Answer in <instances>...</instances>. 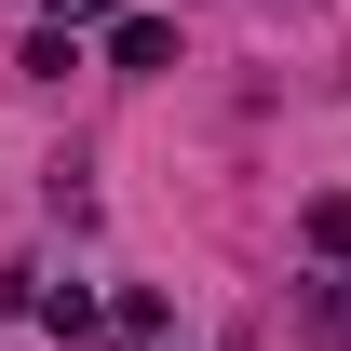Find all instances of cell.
Returning <instances> with one entry per match:
<instances>
[{
	"instance_id": "1",
	"label": "cell",
	"mask_w": 351,
	"mask_h": 351,
	"mask_svg": "<svg viewBox=\"0 0 351 351\" xmlns=\"http://www.w3.org/2000/svg\"><path fill=\"white\" fill-rule=\"evenodd\" d=\"M108 68H122V82L176 68V27H162V14H122V27H108Z\"/></svg>"
},
{
	"instance_id": "2",
	"label": "cell",
	"mask_w": 351,
	"mask_h": 351,
	"mask_svg": "<svg viewBox=\"0 0 351 351\" xmlns=\"http://www.w3.org/2000/svg\"><path fill=\"white\" fill-rule=\"evenodd\" d=\"M298 243L324 270H351V189H311V203H298Z\"/></svg>"
},
{
	"instance_id": "3",
	"label": "cell",
	"mask_w": 351,
	"mask_h": 351,
	"mask_svg": "<svg viewBox=\"0 0 351 351\" xmlns=\"http://www.w3.org/2000/svg\"><path fill=\"white\" fill-rule=\"evenodd\" d=\"M108 338L149 351V338H162V298H149V284H122V298H108Z\"/></svg>"
},
{
	"instance_id": "4",
	"label": "cell",
	"mask_w": 351,
	"mask_h": 351,
	"mask_svg": "<svg viewBox=\"0 0 351 351\" xmlns=\"http://www.w3.org/2000/svg\"><path fill=\"white\" fill-rule=\"evenodd\" d=\"M41 324H54V338H95V324H108V311H95L82 284H41Z\"/></svg>"
},
{
	"instance_id": "5",
	"label": "cell",
	"mask_w": 351,
	"mask_h": 351,
	"mask_svg": "<svg viewBox=\"0 0 351 351\" xmlns=\"http://www.w3.org/2000/svg\"><path fill=\"white\" fill-rule=\"evenodd\" d=\"M135 0H54V27H122Z\"/></svg>"
},
{
	"instance_id": "6",
	"label": "cell",
	"mask_w": 351,
	"mask_h": 351,
	"mask_svg": "<svg viewBox=\"0 0 351 351\" xmlns=\"http://www.w3.org/2000/svg\"><path fill=\"white\" fill-rule=\"evenodd\" d=\"M311 311H324V338L351 351V270H338V284H324V298H311Z\"/></svg>"
}]
</instances>
